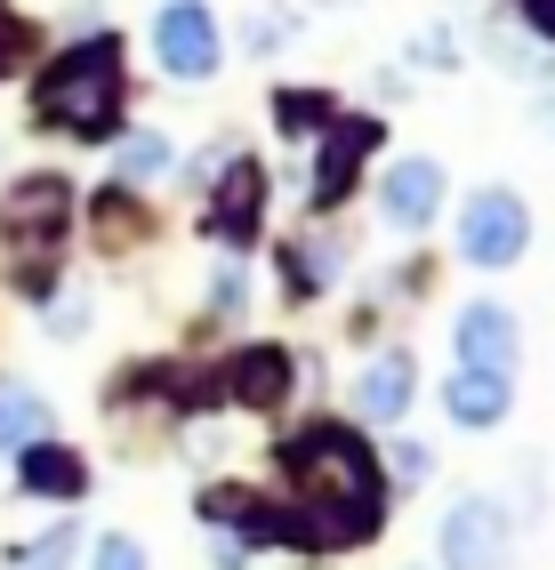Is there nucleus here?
I'll return each mask as SVG.
<instances>
[{"mask_svg":"<svg viewBox=\"0 0 555 570\" xmlns=\"http://www.w3.org/2000/svg\"><path fill=\"white\" fill-rule=\"evenodd\" d=\"M435 202H442V169H435V161H395V177H387V217H395V225H427Z\"/></svg>","mask_w":555,"mask_h":570,"instance_id":"nucleus-10","label":"nucleus"},{"mask_svg":"<svg viewBox=\"0 0 555 570\" xmlns=\"http://www.w3.org/2000/svg\"><path fill=\"white\" fill-rule=\"evenodd\" d=\"M395 474H402V482H419V474H427V450H419V442H402V450H395Z\"/></svg>","mask_w":555,"mask_h":570,"instance_id":"nucleus-19","label":"nucleus"},{"mask_svg":"<svg viewBox=\"0 0 555 570\" xmlns=\"http://www.w3.org/2000/svg\"><path fill=\"white\" fill-rule=\"evenodd\" d=\"M25 490H41V499H81V482H89V466L72 459V450H57V442H25Z\"/></svg>","mask_w":555,"mask_h":570,"instance_id":"nucleus-12","label":"nucleus"},{"mask_svg":"<svg viewBox=\"0 0 555 570\" xmlns=\"http://www.w3.org/2000/svg\"><path fill=\"white\" fill-rule=\"evenodd\" d=\"M97 570H145L137 539H105V547H97Z\"/></svg>","mask_w":555,"mask_h":570,"instance_id":"nucleus-17","label":"nucleus"},{"mask_svg":"<svg viewBox=\"0 0 555 570\" xmlns=\"http://www.w3.org/2000/svg\"><path fill=\"white\" fill-rule=\"evenodd\" d=\"M524 17H532L539 32H555V0H524Z\"/></svg>","mask_w":555,"mask_h":570,"instance_id":"nucleus-20","label":"nucleus"},{"mask_svg":"<svg viewBox=\"0 0 555 570\" xmlns=\"http://www.w3.org/2000/svg\"><path fill=\"white\" fill-rule=\"evenodd\" d=\"M226 394H234V402H250V410H274V402L290 394V354L250 346V354L234 362V377H226Z\"/></svg>","mask_w":555,"mask_h":570,"instance_id":"nucleus-9","label":"nucleus"},{"mask_svg":"<svg viewBox=\"0 0 555 570\" xmlns=\"http://www.w3.org/2000/svg\"><path fill=\"white\" fill-rule=\"evenodd\" d=\"M41 434H49V410L41 402H32V394H0V450H25Z\"/></svg>","mask_w":555,"mask_h":570,"instance_id":"nucleus-15","label":"nucleus"},{"mask_svg":"<svg viewBox=\"0 0 555 570\" xmlns=\"http://www.w3.org/2000/svg\"><path fill=\"white\" fill-rule=\"evenodd\" d=\"M154 49H162V65L177 72V81H210L217 72V17L202 9V0H169L162 24H154Z\"/></svg>","mask_w":555,"mask_h":570,"instance_id":"nucleus-4","label":"nucleus"},{"mask_svg":"<svg viewBox=\"0 0 555 570\" xmlns=\"http://www.w3.org/2000/svg\"><path fill=\"white\" fill-rule=\"evenodd\" d=\"M411 386H419V377H411V354L370 362V370H362V410H370V417H402V410H411Z\"/></svg>","mask_w":555,"mask_h":570,"instance_id":"nucleus-14","label":"nucleus"},{"mask_svg":"<svg viewBox=\"0 0 555 570\" xmlns=\"http://www.w3.org/2000/svg\"><path fill=\"white\" fill-rule=\"evenodd\" d=\"M121 112V65H114V41H89L72 49L49 81H41V121L57 129H81V137H105Z\"/></svg>","mask_w":555,"mask_h":570,"instance_id":"nucleus-2","label":"nucleus"},{"mask_svg":"<svg viewBox=\"0 0 555 570\" xmlns=\"http://www.w3.org/2000/svg\"><path fill=\"white\" fill-rule=\"evenodd\" d=\"M451 337H459V370H507L515 362V322H507V306H491V297L467 306Z\"/></svg>","mask_w":555,"mask_h":570,"instance_id":"nucleus-7","label":"nucleus"},{"mask_svg":"<svg viewBox=\"0 0 555 570\" xmlns=\"http://www.w3.org/2000/svg\"><path fill=\"white\" fill-rule=\"evenodd\" d=\"M370 145H379V129H370V121H347L339 137L322 145V169H314V194H322V202H339L347 185H354V169H362Z\"/></svg>","mask_w":555,"mask_h":570,"instance_id":"nucleus-13","label":"nucleus"},{"mask_svg":"<svg viewBox=\"0 0 555 570\" xmlns=\"http://www.w3.org/2000/svg\"><path fill=\"white\" fill-rule=\"evenodd\" d=\"M65 217H72V194H65V185H57V177H25L17 194L0 202V234L25 242V249H49Z\"/></svg>","mask_w":555,"mask_h":570,"instance_id":"nucleus-6","label":"nucleus"},{"mask_svg":"<svg viewBox=\"0 0 555 570\" xmlns=\"http://www.w3.org/2000/svg\"><path fill=\"white\" fill-rule=\"evenodd\" d=\"M499 554H507L499 499H459L442 514V570H499Z\"/></svg>","mask_w":555,"mask_h":570,"instance_id":"nucleus-5","label":"nucleus"},{"mask_svg":"<svg viewBox=\"0 0 555 570\" xmlns=\"http://www.w3.org/2000/svg\"><path fill=\"white\" fill-rule=\"evenodd\" d=\"M17 57V24H0V65H9Z\"/></svg>","mask_w":555,"mask_h":570,"instance_id":"nucleus-21","label":"nucleus"},{"mask_svg":"<svg viewBox=\"0 0 555 570\" xmlns=\"http://www.w3.org/2000/svg\"><path fill=\"white\" fill-rule=\"evenodd\" d=\"M524 242H532V217H524V202H515V194H499V185L459 209V257H467V265H515V257H524Z\"/></svg>","mask_w":555,"mask_h":570,"instance_id":"nucleus-3","label":"nucleus"},{"mask_svg":"<svg viewBox=\"0 0 555 570\" xmlns=\"http://www.w3.org/2000/svg\"><path fill=\"white\" fill-rule=\"evenodd\" d=\"M282 121L290 129H314V121H330V105L322 97H282Z\"/></svg>","mask_w":555,"mask_h":570,"instance_id":"nucleus-18","label":"nucleus"},{"mask_svg":"<svg viewBox=\"0 0 555 570\" xmlns=\"http://www.w3.org/2000/svg\"><path fill=\"white\" fill-rule=\"evenodd\" d=\"M169 169V145L162 137H129L121 145V177H162Z\"/></svg>","mask_w":555,"mask_h":570,"instance_id":"nucleus-16","label":"nucleus"},{"mask_svg":"<svg viewBox=\"0 0 555 570\" xmlns=\"http://www.w3.org/2000/svg\"><path fill=\"white\" fill-rule=\"evenodd\" d=\"M290 482H299L306 499V539H370V522H379V466H370V450L347 434V426H306L290 442Z\"/></svg>","mask_w":555,"mask_h":570,"instance_id":"nucleus-1","label":"nucleus"},{"mask_svg":"<svg viewBox=\"0 0 555 570\" xmlns=\"http://www.w3.org/2000/svg\"><path fill=\"white\" fill-rule=\"evenodd\" d=\"M257 194H266V177H257L250 161H234L226 185H217V202H210V234L250 242V234H257Z\"/></svg>","mask_w":555,"mask_h":570,"instance_id":"nucleus-8","label":"nucleus"},{"mask_svg":"<svg viewBox=\"0 0 555 570\" xmlns=\"http://www.w3.org/2000/svg\"><path fill=\"white\" fill-rule=\"evenodd\" d=\"M451 417L459 426H499L507 417V370H451Z\"/></svg>","mask_w":555,"mask_h":570,"instance_id":"nucleus-11","label":"nucleus"}]
</instances>
